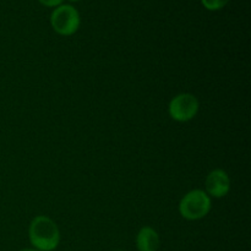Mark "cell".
Returning <instances> with one entry per match:
<instances>
[{
	"mask_svg": "<svg viewBox=\"0 0 251 251\" xmlns=\"http://www.w3.org/2000/svg\"><path fill=\"white\" fill-rule=\"evenodd\" d=\"M136 245L139 251H157L159 248L158 233L151 227L141 228L136 237Z\"/></svg>",
	"mask_w": 251,
	"mask_h": 251,
	"instance_id": "8992f818",
	"label": "cell"
},
{
	"mask_svg": "<svg viewBox=\"0 0 251 251\" xmlns=\"http://www.w3.org/2000/svg\"><path fill=\"white\" fill-rule=\"evenodd\" d=\"M51 27L61 36H71L80 27V15L71 5H59L50 16Z\"/></svg>",
	"mask_w": 251,
	"mask_h": 251,
	"instance_id": "3957f363",
	"label": "cell"
},
{
	"mask_svg": "<svg viewBox=\"0 0 251 251\" xmlns=\"http://www.w3.org/2000/svg\"><path fill=\"white\" fill-rule=\"evenodd\" d=\"M201 1L206 9L215 11V10H220L223 6H226L229 2V0H201Z\"/></svg>",
	"mask_w": 251,
	"mask_h": 251,
	"instance_id": "52a82bcc",
	"label": "cell"
},
{
	"mask_svg": "<svg viewBox=\"0 0 251 251\" xmlns=\"http://www.w3.org/2000/svg\"><path fill=\"white\" fill-rule=\"evenodd\" d=\"M20 251H38L36 249H24V250H20Z\"/></svg>",
	"mask_w": 251,
	"mask_h": 251,
	"instance_id": "9c48e42d",
	"label": "cell"
},
{
	"mask_svg": "<svg viewBox=\"0 0 251 251\" xmlns=\"http://www.w3.org/2000/svg\"><path fill=\"white\" fill-rule=\"evenodd\" d=\"M168 112L172 119L176 122H189L194 119L199 112L198 98L190 93H180L171 100Z\"/></svg>",
	"mask_w": 251,
	"mask_h": 251,
	"instance_id": "277c9868",
	"label": "cell"
},
{
	"mask_svg": "<svg viewBox=\"0 0 251 251\" xmlns=\"http://www.w3.org/2000/svg\"><path fill=\"white\" fill-rule=\"evenodd\" d=\"M70 1H78V0H70Z\"/></svg>",
	"mask_w": 251,
	"mask_h": 251,
	"instance_id": "30bf717a",
	"label": "cell"
},
{
	"mask_svg": "<svg viewBox=\"0 0 251 251\" xmlns=\"http://www.w3.org/2000/svg\"><path fill=\"white\" fill-rule=\"evenodd\" d=\"M46 6H59L63 2V0H39Z\"/></svg>",
	"mask_w": 251,
	"mask_h": 251,
	"instance_id": "ba28073f",
	"label": "cell"
},
{
	"mask_svg": "<svg viewBox=\"0 0 251 251\" xmlns=\"http://www.w3.org/2000/svg\"><path fill=\"white\" fill-rule=\"evenodd\" d=\"M29 240L38 251H51L60 242V232L53 220L47 216H37L29 225Z\"/></svg>",
	"mask_w": 251,
	"mask_h": 251,
	"instance_id": "6da1fadb",
	"label": "cell"
},
{
	"mask_svg": "<svg viewBox=\"0 0 251 251\" xmlns=\"http://www.w3.org/2000/svg\"><path fill=\"white\" fill-rule=\"evenodd\" d=\"M206 191L208 196L220 199L225 198L230 190L229 176L223 169H215L206 178Z\"/></svg>",
	"mask_w": 251,
	"mask_h": 251,
	"instance_id": "5b68a950",
	"label": "cell"
},
{
	"mask_svg": "<svg viewBox=\"0 0 251 251\" xmlns=\"http://www.w3.org/2000/svg\"><path fill=\"white\" fill-rule=\"evenodd\" d=\"M211 210V198L202 190L189 191L179 203V212L185 220L196 221L205 217Z\"/></svg>",
	"mask_w": 251,
	"mask_h": 251,
	"instance_id": "7a4b0ae2",
	"label": "cell"
}]
</instances>
